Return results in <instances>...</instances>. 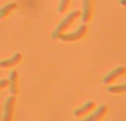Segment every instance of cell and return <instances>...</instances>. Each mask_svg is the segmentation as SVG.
I'll list each match as a JSON object with an SVG mask.
<instances>
[{
	"label": "cell",
	"mask_w": 126,
	"mask_h": 121,
	"mask_svg": "<svg viewBox=\"0 0 126 121\" xmlns=\"http://www.w3.org/2000/svg\"><path fill=\"white\" fill-rule=\"evenodd\" d=\"M80 16H81L80 10H74V11H71L70 13H67V15L61 20V22L57 26V28L54 29V31L52 32L53 39H58V38L60 37V35L64 33L65 31L75 22V20L78 19V18H80Z\"/></svg>",
	"instance_id": "cell-1"
},
{
	"label": "cell",
	"mask_w": 126,
	"mask_h": 121,
	"mask_svg": "<svg viewBox=\"0 0 126 121\" xmlns=\"http://www.w3.org/2000/svg\"><path fill=\"white\" fill-rule=\"evenodd\" d=\"M87 31V26L86 23H82L75 31H72V32H64L62 35H60V37L58 39H60L61 41L64 42H73V41H78V40L82 39L85 35H86Z\"/></svg>",
	"instance_id": "cell-2"
},
{
	"label": "cell",
	"mask_w": 126,
	"mask_h": 121,
	"mask_svg": "<svg viewBox=\"0 0 126 121\" xmlns=\"http://www.w3.org/2000/svg\"><path fill=\"white\" fill-rule=\"evenodd\" d=\"M94 10V0H83L82 10H81V20L83 23H87L92 19Z\"/></svg>",
	"instance_id": "cell-3"
},
{
	"label": "cell",
	"mask_w": 126,
	"mask_h": 121,
	"mask_svg": "<svg viewBox=\"0 0 126 121\" xmlns=\"http://www.w3.org/2000/svg\"><path fill=\"white\" fill-rule=\"evenodd\" d=\"M15 103H16V96L11 95L9 98H7L6 102H4V107H3V117H2L3 121H11L13 116Z\"/></svg>",
	"instance_id": "cell-4"
},
{
	"label": "cell",
	"mask_w": 126,
	"mask_h": 121,
	"mask_svg": "<svg viewBox=\"0 0 126 121\" xmlns=\"http://www.w3.org/2000/svg\"><path fill=\"white\" fill-rule=\"evenodd\" d=\"M125 72H126V68H125V67H122V66L117 67V68H115L114 70H112L111 72H109L104 78H103V83H104V84L112 83V82L115 81L117 78H120L121 76L124 75Z\"/></svg>",
	"instance_id": "cell-5"
},
{
	"label": "cell",
	"mask_w": 126,
	"mask_h": 121,
	"mask_svg": "<svg viewBox=\"0 0 126 121\" xmlns=\"http://www.w3.org/2000/svg\"><path fill=\"white\" fill-rule=\"evenodd\" d=\"M106 112H107V106L102 104L98 108H96L92 113H90L86 118H84L83 121H100L106 115Z\"/></svg>",
	"instance_id": "cell-6"
},
{
	"label": "cell",
	"mask_w": 126,
	"mask_h": 121,
	"mask_svg": "<svg viewBox=\"0 0 126 121\" xmlns=\"http://www.w3.org/2000/svg\"><path fill=\"white\" fill-rule=\"evenodd\" d=\"M9 90L12 96H16L18 93V71L17 70H11L10 75H9Z\"/></svg>",
	"instance_id": "cell-7"
},
{
	"label": "cell",
	"mask_w": 126,
	"mask_h": 121,
	"mask_svg": "<svg viewBox=\"0 0 126 121\" xmlns=\"http://www.w3.org/2000/svg\"><path fill=\"white\" fill-rule=\"evenodd\" d=\"M22 59V55L19 52L15 53L12 57L8 58V59H4L0 61V68H10V67H13L16 64H18Z\"/></svg>",
	"instance_id": "cell-8"
},
{
	"label": "cell",
	"mask_w": 126,
	"mask_h": 121,
	"mask_svg": "<svg viewBox=\"0 0 126 121\" xmlns=\"http://www.w3.org/2000/svg\"><path fill=\"white\" fill-rule=\"evenodd\" d=\"M95 108V103L93 101H87L86 103H84L83 106L76 108L75 110L73 111V116L74 117H83L84 115L89 113L90 111H92Z\"/></svg>",
	"instance_id": "cell-9"
},
{
	"label": "cell",
	"mask_w": 126,
	"mask_h": 121,
	"mask_svg": "<svg viewBox=\"0 0 126 121\" xmlns=\"http://www.w3.org/2000/svg\"><path fill=\"white\" fill-rule=\"evenodd\" d=\"M17 8V3L16 2H9V3L4 4L2 8H0V19H4L6 17H8L9 13L12 10Z\"/></svg>",
	"instance_id": "cell-10"
},
{
	"label": "cell",
	"mask_w": 126,
	"mask_h": 121,
	"mask_svg": "<svg viewBox=\"0 0 126 121\" xmlns=\"http://www.w3.org/2000/svg\"><path fill=\"white\" fill-rule=\"evenodd\" d=\"M107 91L111 93H126V83L109 86L107 87Z\"/></svg>",
	"instance_id": "cell-11"
},
{
	"label": "cell",
	"mask_w": 126,
	"mask_h": 121,
	"mask_svg": "<svg viewBox=\"0 0 126 121\" xmlns=\"http://www.w3.org/2000/svg\"><path fill=\"white\" fill-rule=\"evenodd\" d=\"M70 2H71V0H60L59 7H58V11H59L60 13L65 12L70 6Z\"/></svg>",
	"instance_id": "cell-12"
},
{
	"label": "cell",
	"mask_w": 126,
	"mask_h": 121,
	"mask_svg": "<svg viewBox=\"0 0 126 121\" xmlns=\"http://www.w3.org/2000/svg\"><path fill=\"white\" fill-rule=\"evenodd\" d=\"M8 83H9L8 79H0V90L8 87Z\"/></svg>",
	"instance_id": "cell-13"
},
{
	"label": "cell",
	"mask_w": 126,
	"mask_h": 121,
	"mask_svg": "<svg viewBox=\"0 0 126 121\" xmlns=\"http://www.w3.org/2000/svg\"><path fill=\"white\" fill-rule=\"evenodd\" d=\"M120 3L122 6H126V0H120Z\"/></svg>",
	"instance_id": "cell-14"
}]
</instances>
